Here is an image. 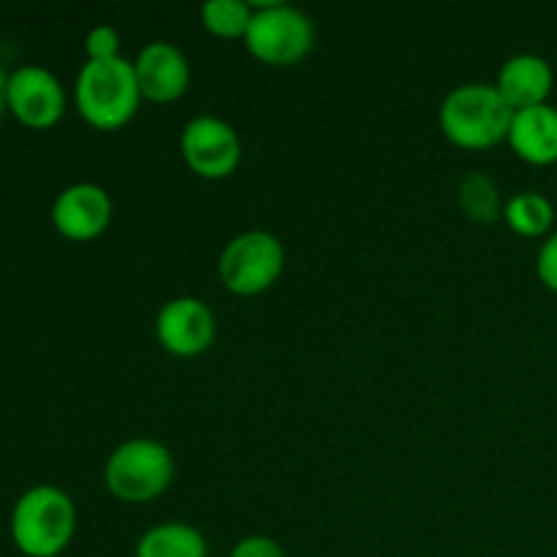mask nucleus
<instances>
[{"label":"nucleus","mask_w":557,"mask_h":557,"mask_svg":"<svg viewBox=\"0 0 557 557\" xmlns=\"http://www.w3.org/2000/svg\"><path fill=\"white\" fill-rule=\"evenodd\" d=\"M515 109L504 101L495 85L471 82L444 98L438 112L441 131L460 150H490L509 139Z\"/></svg>","instance_id":"nucleus-1"},{"label":"nucleus","mask_w":557,"mask_h":557,"mask_svg":"<svg viewBox=\"0 0 557 557\" xmlns=\"http://www.w3.org/2000/svg\"><path fill=\"white\" fill-rule=\"evenodd\" d=\"M76 109L98 131H117L128 125L145 101L136 82L134 63L125 58L87 60L76 76Z\"/></svg>","instance_id":"nucleus-2"},{"label":"nucleus","mask_w":557,"mask_h":557,"mask_svg":"<svg viewBox=\"0 0 557 557\" xmlns=\"http://www.w3.org/2000/svg\"><path fill=\"white\" fill-rule=\"evenodd\" d=\"M74 500L58 487H33L16 500L11 536L27 557H58L74 539Z\"/></svg>","instance_id":"nucleus-3"},{"label":"nucleus","mask_w":557,"mask_h":557,"mask_svg":"<svg viewBox=\"0 0 557 557\" xmlns=\"http://www.w3.org/2000/svg\"><path fill=\"white\" fill-rule=\"evenodd\" d=\"M250 5H253V20L245 36L250 58L270 69H288V65L302 63L313 52L315 25L305 11L281 0Z\"/></svg>","instance_id":"nucleus-4"},{"label":"nucleus","mask_w":557,"mask_h":557,"mask_svg":"<svg viewBox=\"0 0 557 557\" xmlns=\"http://www.w3.org/2000/svg\"><path fill=\"white\" fill-rule=\"evenodd\" d=\"M174 479V457L161 441L131 438L109 455L103 468L107 490L123 504H150Z\"/></svg>","instance_id":"nucleus-5"},{"label":"nucleus","mask_w":557,"mask_h":557,"mask_svg":"<svg viewBox=\"0 0 557 557\" xmlns=\"http://www.w3.org/2000/svg\"><path fill=\"white\" fill-rule=\"evenodd\" d=\"M286 250L272 232L250 228L226 243L218 259V277L223 288L237 297H259L270 292L283 275Z\"/></svg>","instance_id":"nucleus-6"},{"label":"nucleus","mask_w":557,"mask_h":557,"mask_svg":"<svg viewBox=\"0 0 557 557\" xmlns=\"http://www.w3.org/2000/svg\"><path fill=\"white\" fill-rule=\"evenodd\" d=\"M180 156L196 177L226 180L243 161V141L226 120L199 114L185 123L180 136Z\"/></svg>","instance_id":"nucleus-7"},{"label":"nucleus","mask_w":557,"mask_h":557,"mask_svg":"<svg viewBox=\"0 0 557 557\" xmlns=\"http://www.w3.org/2000/svg\"><path fill=\"white\" fill-rule=\"evenodd\" d=\"M156 337L172 357H201L215 343V313L196 297H174L158 310Z\"/></svg>","instance_id":"nucleus-8"},{"label":"nucleus","mask_w":557,"mask_h":557,"mask_svg":"<svg viewBox=\"0 0 557 557\" xmlns=\"http://www.w3.org/2000/svg\"><path fill=\"white\" fill-rule=\"evenodd\" d=\"M52 223L71 243L98 239L112 223V199L96 183L69 185L52 205Z\"/></svg>","instance_id":"nucleus-9"},{"label":"nucleus","mask_w":557,"mask_h":557,"mask_svg":"<svg viewBox=\"0 0 557 557\" xmlns=\"http://www.w3.org/2000/svg\"><path fill=\"white\" fill-rule=\"evenodd\" d=\"M9 109L30 128H49L63 117L65 92L41 65H22L9 76Z\"/></svg>","instance_id":"nucleus-10"},{"label":"nucleus","mask_w":557,"mask_h":557,"mask_svg":"<svg viewBox=\"0 0 557 557\" xmlns=\"http://www.w3.org/2000/svg\"><path fill=\"white\" fill-rule=\"evenodd\" d=\"M134 74L145 101L174 103L188 92L190 63L183 49L169 41H150L134 60Z\"/></svg>","instance_id":"nucleus-11"},{"label":"nucleus","mask_w":557,"mask_h":557,"mask_svg":"<svg viewBox=\"0 0 557 557\" xmlns=\"http://www.w3.org/2000/svg\"><path fill=\"white\" fill-rule=\"evenodd\" d=\"M495 87H498L504 101L509 103L515 112L542 107V103H547L549 92H553L555 87L553 65L544 58H539V54H515V58H509L500 65Z\"/></svg>","instance_id":"nucleus-12"},{"label":"nucleus","mask_w":557,"mask_h":557,"mask_svg":"<svg viewBox=\"0 0 557 557\" xmlns=\"http://www.w3.org/2000/svg\"><path fill=\"white\" fill-rule=\"evenodd\" d=\"M509 147L531 166L557 163V109L549 103L515 112L509 128Z\"/></svg>","instance_id":"nucleus-13"},{"label":"nucleus","mask_w":557,"mask_h":557,"mask_svg":"<svg viewBox=\"0 0 557 557\" xmlns=\"http://www.w3.org/2000/svg\"><path fill=\"white\" fill-rule=\"evenodd\" d=\"M134 557H207V539L188 522H161L141 533Z\"/></svg>","instance_id":"nucleus-14"},{"label":"nucleus","mask_w":557,"mask_h":557,"mask_svg":"<svg viewBox=\"0 0 557 557\" xmlns=\"http://www.w3.org/2000/svg\"><path fill=\"white\" fill-rule=\"evenodd\" d=\"M504 221L511 232L525 239L549 237V228L555 223V207L539 190H522L506 201Z\"/></svg>","instance_id":"nucleus-15"},{"label":"nucleus","mask_w":557,"mask_h":557,"mask_svg":"<svg viewBox=\"0 0 557 557\" xmlns=\"http://www.w3.org/2000/svg\"><path fill=\"white\" fill-rule=\"evenodd\" d=\"M457 201L468 221L479 223V226H493L504 218L506 201L500 196L498 183L484 172H471L462 177L460 188H457Z\"/></svg>","instance_id":"nucleus-16"},{"label":"nucleus","mask_w":557,"mask_h":557,"mask_svg":"<svg viewBox=\"0 0 557 557\" xmlns=\"http://www.w3.org/2000/svg\"><path fill=\"white\" fill-rule=\"evenodd\" d=\"M250 20H253V5L245 0H210L201 5V25L210 36L223 41H237L248 36Z\"/></svg>","instance_id":"nucleus-17"},{"label":"nucleus","mask_w":557,"mask_h":557,"mask_svg":"<svg viewBox=\"0 0 557 557\" xmlns=\"http://www.w3.org/2000/svg\"><path fill=\"white\" fill-rule=\"evenodd\" d=\"M120 44H123L120 41V33L114 30L112 25L92 27L85 38L87 60H92V63H101V60L123 58V54H120Z\"/></svg>","instance_id":"nucleus-18"},{"label":"nucleus","mask_w":557,"mask_h":557,"mask_svg":"<svg viewBox=\"0 0 557 557\" xmlns=\"http://www.w3.org/2000/svg\"><path fill=\"white\" fill-rule=\"evenodd\" d=\"M228 557H286L283 555V547L270 536H261V533H253V536L239 539L232 547Z\"/></svg>","instance_id":"nucleus-19"},{"label":"nucleus","mask_w":557,"mask_h":557,"mask_svg":"<svg viewBox=\"0 0 557 557\" xmlns=\"http://www.w3.org/2000/svg\"><path fill=\"white\" fill-rule=\"evenodd\" d=\"M536 275H539V281L549 288V292L557 294V232L549 234V237L544 239L542 250H539Z\"/></svg>","instance_id":"nucleus-20"},{"label":"nucleus","mask_w":557,"mask_h":557,"mask_svg":"<svg viewBox=\"0 0 557 557\" xmlns=\"http://www.w3.org/2000/svg\"><path fill=\"white\" fill-rule=\"evenodd\" d=\"M5 103H9V76H5V71L0 69V114H3Z\"/></svg>","instance_id":"nucleus-21"}]
</instances>
